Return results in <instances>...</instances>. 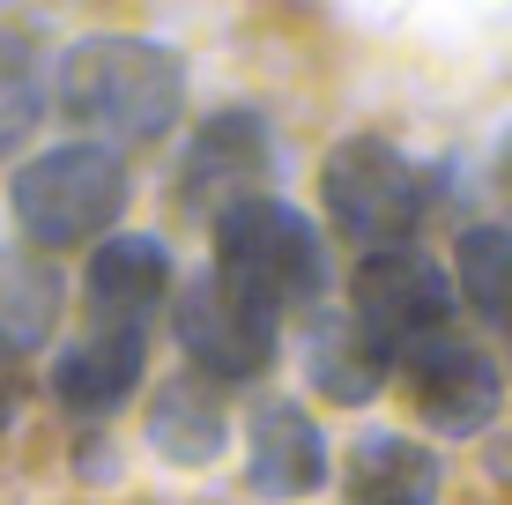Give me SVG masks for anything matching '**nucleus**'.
Masks as SVG:
<instances>
[{"mask_svg":"<svg viewBox=\"0 0 512 505\" xmlns=\"http://www.w3.org/2000/svg\"><path fill=\"white\" fill-rule=\"evenodd\" d=\"M52 90H60V112L75 119L97 149L119 156V149H141V142L179 127L186 67H179V52H164L149 38L104 30V38H82L60 60V82H52Z\"/></svg>","mask_w":512,"mask_h":505,"instance_id":"obj_1","label":"nucleus"},{"mask_svg":"<svg viewBox=\"0 0 512 505\" xmlns=\"http://www.w3.org/2000/svg\"><path fill=\"white\" fill-rule=\"evenodd\" d=\"M216 275L238 298H253L260 312L282 320V312L327 298V246H320L305 208L253 194V201H231L216 216Z\"/></svg>","mask_w":512,"mask_h":505,"instance_id":"obj_2","label":"nucleus"},{"mask_svg":"<svg viewBox=\"0 0 512 505\" xmlns=\"http://www.w3.org/2000/svg\"><path fill=\"white\" fill-rule=\"evenodd\" d=\"M127 194H134L127 156H112L97 142H60V149L30 156V164L15 171V186H8L23 238L45 246V253L82 246V238H104L112 216L127 208Z\"/></svg>","mask_w":512,"mask_h":505,"instance_id":"obj_3","label":"nucleus"},{"mask_svg":"<svg viewBox=\"0 0 512 505\" xmlns=\"http://www.w3.org/2000/svg\"><path fill=\"white\" fill-rule=\"evenodd\" d=\"M320 201H327L334 231H342L349 246H364V260L372 253H409V238L423 231V216H431V179H423L394 142L357 134V142H342L327 156Z\"/></svg>","mask_w":512,"mask_h":505,"instance_id":"obj_4","label":"nucleus"},{"mask_svg":"<svg viewBox=\"0 0 512 505\" xmlns=\"http://www.w3.org/2000/svg\"><path fill=\"white\" fill-rule=\"evenodd\" d=\"M349 327L379 357H409L431 335H453V275L431 253H372L349 283Z\"/></svg>","mask_w":512,"mask_h":505,"instance_id":"obj_5","label":"nucleus"},{"mask_svg":"<svg viewBox=\"0 0 512 505\" xmlns=\"http://www.w3.org/2000/svg\"><path fill=\"white\" fill-rule=\"evenodd\" d=\"M179 350L208 387H238L275 364V312L238 298L223 275H201L179 298Z\"/></svg>","mask_w":512,"mask_h":505,"instance_id":"obj_6","label":"nucleus"},{"mask_svg":"<svg viewBox=\"0 0 512 505\" xmlns=\"http://www.w3.org/2000/svg\"><path fill=\"white\" fill-rule=\"evenodd\" d=\"M268 171H275L268 119H260V112H216V119H201V127H193L171 194H179V208L223 216L231 201H253L260 186H268Z\"/></svg>","mask_w":512,"mask_h":505,"instance_id":"obj_7","label":"nucleus"},{"mask_svg":"<svg viewBox=\"0 0 512 505\" xmlns=\"http://www.w3.org/2000/svg\"><path fill=\"white\" fill-rule=\"evenodd\" d=\"M401 379H409V402L431 431H446V439H468V431H483L490 416H498V364H490L483 342L468 335H431L423 350L401 357Z\"/></svg>","mask_w":512,"mask_h":505,"instance_id":"obj_8","label":"nucleus"},{"mask_svg":"<svg viewBox=\"0 0 512 505\" xmlns=\"http://www.w3.org/2000/svg\"><path fill=\"white\" fill-rule=\"evenodd\" d=\"M164 290H171V253H164V238H149V231H112L90 253V275H82L90 327H127V335L149 327V312L164 305Z\"/></svg>","mask_w":512,"mask_h":505,"instance_id":"obj_9","label":"nucleus"},{"mask_svg":"<svg viewBox=\"0 0 512 505\" xmlns=\"http://www.w3.org/2000/svg\"><path fill=\"white\" fill-rule=\"evenodd\" d=\"M141 357H149L141 335H127V327H90V335H75L52 357V394H60L67 416H112L141 387Z\"/></svg>","mask_w":512,"mask_h":505,"instance_id":"obj_10","label":"nucleus"},{"mask_svg":"<svg viewBox=\"0 0 512 505\" xmlns=\"http://www.w3.org/2000/svg\"><path fill=\"white\" fill-rule=\"evenodd\" d=\"M260 498H312L327 483V439L305 416V402H268L253 416V446H245Z\"/></svg>","mask_w":512,"mask_h":505,"instance_id":"obj_11","label":"nucleus"},{"mask_svg":"<svg viewBox=\"0 0 512 505\" xmlns=\"http://www.w3.org/2000/svg\"><path fill=\"white\" fill-rule=\"evenodd\" d=\"M349 505H438V454H423L401 431H364L342 468Z\"/></svg>","mask_w":512,"mask_h":505,"instance_id":"obj_12","label":"nucleus"},{"mask_svg":"<svg viewBox=\"0 0 512 505\" xmlns=\"http://www.w3.org/2000/svg\"><path fill=\"white\" fill-rule=\"evenodd\" d=\"M149 446L164 461H186V468L216 461L223 446H231V416H223L216 387H208V379H171L149 402Z\"/></svg>","mask_w":512,"mask_h":505,"instance_id":"obj_13","label":"nucleus"},{"mask_svg":"<svg viewBox=\"0 0 512 505\" xmlns=\"http://www.w3.org/2000/svg\"><path fill=\"white\" fill-rule=\"evenodd\" d=\"M305 372H312V387H320L327 402L357 409V402H372V394L386 387L394 357H379L349 320H320V327H312V342H305Z\"/></svg>","mask_w":512,"mask_h":505,"instance_id":"obj_14","label":"nucleus"},{"mask_svg":"<svg viewBox=\"0 0 512 505\" xmlns=\"http://www.w3.org/2000/svg\"><path fill=\"white\" fill-rule=\"evenodd\" d=\"M60 320V275L38 253H0V357H30Z\"/></svg>","mask_w":512,"mask_h":505,"instance_id":"obj_15","label":"nucleus"},{"mask_svg":"<svg viewBox=\"0 0 512 505\" xmlns=\"http://www.w3.org/2000/svg\"><path fill=\"white\" fill-rule=\"evenodd\" d=\"M453 298H468L498 335H512V231L505 223L461 231V290Z\"/></svg>","mask_w":512,"mask_h":505,"instance_id":"obj_16","label":"nucleus"},{"mask_svg":"<svg viewBox=\"0 0 512 505\" xmlns=\"http://www.w3.org/2000/svg\"><path fill=\"white\" fill-rule=\"evenodd\" d=\"M38 119H45V75H38V52H30V38L0 30V156L23 149Z\"/></svg>","mask_w":512,"mask_h":505,"instance_id":"obj_17","label":"nucleus"},{"mask_svg":"<svg viewBox=\"0 0 512 505\" xmlns=\"http://www.w3.org/2000/svg\"><path fill=\"white\" fill-rule=\"evenodd\" d=\"M8 424H15V387L0 379V431H8Z\"/></svg>","mask_w":512,"mask_h":505,"instance_id":"obj_18","label":"nucleus"},{"mask_svg":"<svg viewBox=\"0 0 512 505\" xmlns=\"http://www.w3.org/2000/svg\"><path fill=\"white\" fill-rule=\"evenodd\" d=\"M498 171H505V201H512V142H505V164ZM505 231H512V223H505Z\"/></svg>","mask_w":512,"mask_h":505,"instance_id":"obj_19","label":"nucleus"}]
</instances>
